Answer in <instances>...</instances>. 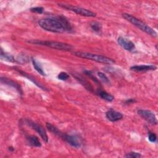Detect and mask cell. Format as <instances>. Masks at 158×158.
Listing matches in <instances>:
<instances>
[{
  "instance_id": "obj_1",
  "label": "cell",
  "mask_w": 158,
  "mask_h": 158,
  "mask_svg": "<svg viewBox=\"0 0 158 158\" xmlns=\"http://www.w3.org/2000/svg\"><path fill=\"white\" fill-rule=\"evenodd\" d=\"M38 25L43 29L51 32L61 33L67 31L57 17L41 19L38 21Z\"/></svg>"
},
{
  "instance_id": "obj_2",
  "label": "cell",
  "mask_w": 158,
  "mask_h": 158,
  "mask_svg": "<svg viewBox=\"0 0 158 158\" xmlns=\"http://www.w3.org/2000/svg\"><path fill=\"white\" fill-rule=\"evenodd\" d=\"M122 16L125 20H127V21H128L129 22L132 23L133 25L136 26V27H138V28H139L141 30L143 31L148 35L153 37H157V32L153 28H152L151 27L146 24L144 22H143L141 20L137 19L136 17L129 14L124 13L122 14Z\"/></svg>"
},
{
  "instance_id": "obj_3",
  "label": "cell",
  "mask_w": 158,
  "mask_h": 158,
  "mask_svg": "<svg viewBox=\"0 0 158 158\" xmlns=\"http://www.w3.org/2000/svg\"><path fill=\"white\" fill-rule=\"evenodd\" d=\"M73 54L77 57L92 60L99 63L106 64H113L115 63V61L111 58H109L102 55L93 54L91 52L77 51V52H74Z\"/></svg>"
},
{
  "instance_id": "obj_4",
  "label": "cell",
  "mask_w": 158,
  "mask_h": 158,
  "mask_svg": "<svg viewBox=\"0 0 158 158\" xmlns=\"http://www.w3.org/2000/svg\"><path fill=\"white\" fill-rule=\"evenodd\" d=\"M29 43L33 44H37L43 46H46L48 47L62 51H70L73 46L68 43H62L59 41H40V40H32L28 41Z\"/></svg>"
},
{
  "instance_id": "obj_5",
  "label": "cell",
  "mask_w": 158,
  "mask_h": 158,
  "mask_svg": "<svg viewBox=\"0 0 158 158\" xmlns=\"http://www.w3.org/2000/svg\"><path fill=\"white\" fill-rule=\"evenodd\" d=\"M59 6L64 8V9H66L69 10H71L72 12H75L76 14L82 15V16H85V17H95L96 15V14L94 12H92L88 9H85V8H82L80 7H78V6H72L70 4H58Z\"/></svg>"
},
{
  "instance_id": "obj_6",
  "label": "cell",
  "mask_w": 158,
  "mask_h": 158,
  "mask_svg": "<svg viewBox=\"0 0 158 158\" xmlns=\"http://www.w3.org/2000/svg\"><path fill=\"white\" fill-rule=\"evenodd\" d=\"M59 137L61 138L65 142H67L68 144H69L70 146L75 148H78L81 145V140L80 138L76 135H70L62 132Z\"/></svg>"
},
{
  "instance_id": "obj_7",
  "label": "cell",
  "mask_w": 158,
  "mask_h": 158,
  "mask_svg": "<svg viewBox=\"0 0 158 158\" xmlns=\"http://www.w3.org/2000/svg\"><path fill=\"white\" fill-rule=\"evenodd\" d=\"M25 122L28 125H29L32 129L35 130L40 135V136L41 137V138L43 139V141H44L46 143L48 142V135L46 134L45 129L44 128V127L43 126H41V125H40L31 120H29V119H27L25 120Z\"/></svg>"
},
{
  "instance_id": "obj_8",
  "label": "cell",
  "mask_w": 158,
  "mask_h": 158,
  "mask_svg": "<svg viewBox=\"0 0 158 158\" xmlns=\"http://www.w3.org/2000/svg\"><path fill=\"white\" fill-rule=\"evenodd\" d=\"M138 114L148 122L152 125H157V120L154 114L151 110L147 109H139L138 110Z\"/></svg>"
},
{
  "instance_id": "obj_9",
  "label": "cell",
  "mask_w": 158,
  "mask_h": 158,
  "mask_svg": "<svg viewBox=\"0 0 158 158\" xmlns=\"http://www.w3.org/2000/svg\"><path fill=\"white\" fill-rule=\"evenodd\" d=\"M117 42L118 44L123 49H125L127 51H133L135 49V44L129 40H127L125 39L122 36H119L117 39Z\"/></svg>"
},
{
  "instance_id": "obj_10",
  "label": "cell",
  "mask_w": 158,
  "mask_h": 158,
  "mask_svg": "<svg viewBox=\"0 0 158 158\" xmlns=\"http://www.w3.org/2000/svg\"><path fill=\"white\" fill-rule=\"evenodd\" d=\"M106 116L108 120L113 122L120 120L123 118V115L122 113L115 111L112 109H110L106 112Z\"/></svg>"
},
{
  "instance_id": "obj_11",
  "label": "cell",
  "mask_w": 158,
  "mask_h": 158,
  "mask_svg": "<svg viewBox=\"0 0 158 158\" xmlns=\"http://www.w3.org/2000/svg\"><path fill=\"white\" fill-rule=\"evenodd\" d=\"M157 67L154 65H136L130 67L131 70L135 72H146L149 70H155Z\"/></svg>"
},
{
  "instance_id": "obj_12",
  "label": "cell",
  "mask_w": 158,
  "mask_h": 158,
  "mask_svg": "<svg viewBox=\"0 0 158 158\" xmlns=\"http://www.w3.org/2000/svg\"><path fill=\"white\" fill-rule=\"evenodd\" d=\"M1 82L2 83L7 85H9V86H10L16 89L20 94L22 93L21 87H20L17 83H16L15 81H14L10 80L9 78H6V77H1Z\"/></svg>"
},
{
  "instance_id": "obj_13",
  "label": "cell",
  "mask_w": 158,
  "mask_h": 158,
  "mask_svg": "<svg viewBox=\"0 0 158 158\" xmlns=\"http://www.w3.org/2000/svg\"><path fill=\"white\" fill-rule=\"evenodd\" d=\"M15 69L20 75H22V76H23V77L27 78L29 80H30L31 81H32L35 85H36L38 87H39L40 88H41V89H43V90H47L45 87H44L43 85H41V84H40L33 77H31V75H30V74H28V73H26V72H23V71H22V70H19V69H18L15 68Z\"/></svg>"
},
{
  "instance_id": "obj_14",
  "label": "cell",
  "mask_w": 158,
  "mask_h": 158,
  "mask_svg": "<svg viewBox=\"0 0 158 158\" xmlns=\"http://www.w3.org/2000/svg\"><path fill=\"white\" fill-rule=\"evenodd\" d=\"M27 142L29 144V145H30L31 146L38 147V148L41 146V144L39 139L36 136H34V135L28 136L27 137Z\"/></svg>"
},
{
  "instance_id": "obj_15",
  "label": "cell",
  "mask_w": 158,
  "mask_h": 158,
  "mask_svg": "<svg viewBox=\"0 0 158 158\" xmlns=\"http://www.w3.org/2000/svg\"><path fill=\"white\" fill-rule=\"evenodd\" d=\"M97 94L103 99L106 100V101H108V102H111L114 100V98L112 95L109 94L108 93H107L106 91H103V90H101V89H99L98 91H97Z\"/></svg>"
},
{
  "instance_id": "obj_16",
  "label": "cell",
  "mask_w": 158,
  "mask_h": 158,
  "mask_svg": "<svg viewBox=\"0 0 158 158\" xmlns=\"http://www.w3.org/2000/svg\"><path fill=\"white\" fill-rule=\"evenodd\" d=\"M31 62H32V64H33V67L35 68V69L41 75L43 76H44L46 75L44 72L43 71L41 66L40 65V64L38 63V62L33 57L31 58Z\"/></svg>"
},
{
  "instance_id": "obj_17",
  "label": "cell",
  "mask_w": 158,
  "mask_h": 158,
  "mask_svg": "<svg viewBox=\"0 0 158 158\" xmlns=\"http://www.w3.org/2000/svg\"><path fill=\"white\" fill-rule=\"evenodd\" d=\"M0 55H1V58L2 60H4L6 61H7L9 62H14L15 61V59L13 56H12L11 54H7L6 52H4L2 49H1V54Z\"/></svg>"
},
{
  "instance_id": "obj_18",
  "label": "cell",
  "mask_w": 158,
  "mask_h": 158,
  "mask_svg": "<svg viewBox=\"0 0 158 158\" xmlns=\"http://www.w3.org/2000/svg\"><path fill=\"white\" fill-rule=\"evenodd\" d=\"M75 78L81 83V85H83L85 88L87 89H88L89 91H93V87L92 86L86 81L83 78H82L80 76H75Z\"/></svg>"
},
{
  "instance_id": "obj_19",
  "label": "cell",
  "mask_w": 158,
  "mask_h": 158,
  "mask_svg": "<svg viewBox=\"0 0 158 158\" xmlns=\"http://www.w3.org/2000/svg\"><path fill=\"white\" fill-rule=\"evenodd\" d=\"M90 27L91 28V29L96 32L99 31L101 28H102V25L100 23L97 22H92L90 23Z\"/></svg>"
},
{
  "instance_id": "obj_20",
  "label": "cell",
  "mask_w": 158,
  "mask_h": 158,
  "mask_svg": "<svg viewBox=\"0 0 158 158\" xmlns=\"http://www.w3.org/2000/svg\"><path fill=\"white\" fill-rule=\"evenodd\" d=\"M98 75L99 77V78L105 83L106 84H109L110 83V81L109 80V78H107V77L102 72H98Z\"/></svg>"
},
{
  "instance_id": "obj_21",
  "label": "cell",
  "mask_w": 158,
  "mask_h": 158,
  "mask_svg": "<svg viewBox=\"0 0 158 158\" xmlns=\"http://www.w3.org/2000/svg\"><path fill=\"white\" fill-rule=\"evenodd\" d=\"M125 157L127 158H139L141 157V155L140 153L136 152H130L127 153Z\"/></svg>"
},
{
  "instance_id": "obj_22",
  "label": "cell",
  "mask_w": 158,
  "mask_h": 158,
  "mask_svg": "<svg viewBox=\"0 0 158 158\" xmlns=\"http://www.w3.org/2000/svg\"><path fill=\"white\" fill-rule=\"evenodd\" d=\"M69 78V75L65 72H61L57 75V78L62 81L67 80Z\"/></svg>"
},
{
  "instance_id": "obj_23",
  "label": "cell",
  "mask_w": 158,
  "mask_h": 158,
  "mask_svg": "<svg viewBox=\"0 0 158 158\" xmlns=\"http://www.w3.org/2000/svg\"><path fill=\"white\" fill-rule=\"evenodd\" d=\"M16 60L19 63L24 64V63H27L28 61V59L25 55H19L17 57Z\"/></svg>"
},
{
  "instance_id": "obj_24",
  "label": "cell",
  "mask_w": 158,
  "mask_h": 158,
  "mask_svg": "<svg viewBox=\"0 0 158 158\" xmlns=\"http://www.w3.org/2000/svg\"><path fill=\"white\" fill-rule=\"evenodd\" d=\"M30 11L34 13L38 14H42L44 11V8L42 7H35L30 9Z\"/></svg>"
},
{
  "instance_id": "obj_25",
  "label": "cell",
  "mask_w": 158,
  "mask_h": 158,
  "mask_svg": "<svg viewBox=\"0 0 158 158\" xmlns=\"http://www.w3.org/2000/svg\"><path fill=\"white\" fill-rule=\"evenodd\" d=\"M148 139H149V141H151L152 143L155 142L156 141V139H157L156 135L154 133H153V132L149 131V133H148Z\"/></svg>"
},
{
  "instance_id": "obj_26",
  "label": "cell",
  "mask_w": 158,
  "mask_h": 158,
  "mask_svg": "<svg viewBox=\"0 0 158 158\" xmlns=\"http://www.w3.org/2000/svg\"><path fill=\"white\" fill-rule=\"evenodd\" d=\"M85 74H86V75H88V76L89 77L91 78H92V80H93L95 83H98H98L99 84V81L97 80V78H96L94 76H93V74L91 73V72H90L89 71H88V70H85Z\"/></svg>"
},
{
  "instance_id": "obj_27",
  "label": "cell",
  "mask_w": 158,
  "mask_h": 158,
  "mask_svg": "<svg viewBox=\"0 0 158 158\" xmlns=\"http://www.w3.org/2000/svg\"><path fill=\"white\" fill-rule=\"evenodd\" d=\"M136 102V100L135 99H133V98H130V99H127L125 101V103L126 104H133L134 102Z\"/></svg>"
}]
</instances>
